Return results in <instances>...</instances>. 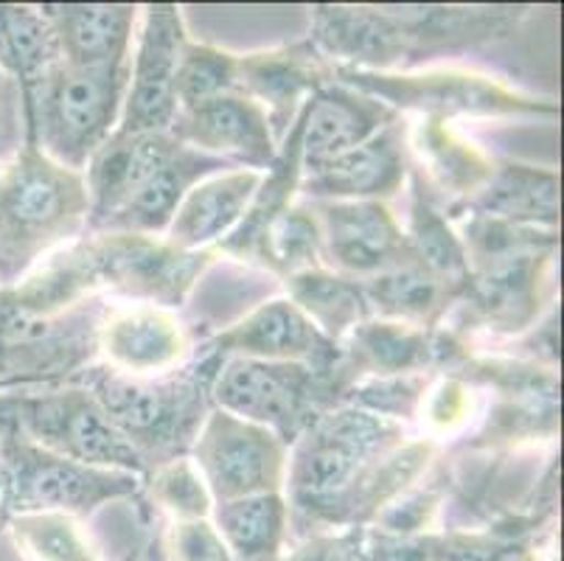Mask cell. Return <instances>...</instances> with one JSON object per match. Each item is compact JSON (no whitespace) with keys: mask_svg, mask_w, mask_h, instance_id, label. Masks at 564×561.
Wrapping results in <instances>:
<instances>
[{"mask_svg":"<svg viewBox=\"0 0 564 561\" xmlns=\"http://www.w3.org/2000/svg\"><path fill=\"white\" fill-rule=\"evenodd\" d=\"M558 172L528 163H502L495 166L478 192L458 205H449L444 214L449 219L464 214H478L528 228H558Z\"/></svg>","mask_w":564,"mask_h":561,"instance_id":"obj_25","label":"cell"},{"mask_svg":"<svg viewBox=\"0 0 564 561\" xmlns=\"http://www.w3.org/2000/svg\"><path fill=\"white\" fill-rule=\"evenodd\" d=\"M399 121V112L354 87L329 82L301 110V172L332 161L360 147L384 127Z\"/></svg>","mask_w":564,"mask_h":561,"instance_id":"obj_21","label":"cell"},{"mask_svg":"<svg viewBox=\"0 0 564 561\" xmlns=\"http://www.w3.org/2000/svg\"><path fill=\"white\" fill-rule=\"evenodd\" d=\"M321 225L323 265L366 278L413 265L415 253L391 205L377 199H306Z\"/></svg>","mask_w":564,"mask_h":561,"instance_id":"obj_14","label":"cell"},{"mask_svg":"<svg viewBox=\"0 0 564 561\" xmlns=\"http://www.w3.org/2000/svg\"><path fill=\"white\" fill-rule=\"evenodd\" d=\"M181 147L183 143L172 132H147V136L112 132L82 172L90 199L87 230L90 234L99 230L163 163L172 161Z\"/></svg>","mask_w":564,"mask_h":561,"instance_id":"obj_22","label":"cell"},{"mask_svg":"<svg viewBox=\"0 0 564 561\" xmlns=\"http://www.w3.org/2000/svg\"><path fill=\"white\" fill-rule=\"evenodd\" d=\"M87 281L94 292L107 290L130 298V303H150L177 309L194 290L208 267L217 261V250L183 253L163 236L118 234L99 230L74 241Z\"/></svg>","mask_w":564,"mask_h":561,"instance_id":"obj_11","label":"cell"},{"mask_svg":"<svg viewBox=\"0 0 564 561\" xmlns=\"http://www.w3.org/2000/svg\"><path fill=\"white\" fill-rule=\"evenodd\" d=\"M107 309L101 298H87L59 312H37L0 290V393L76 382L99 363Z\"/></svg>","mask_w":564,"mask_h":561,"instance_id":"obj_7","label":"cell"},{"mask_svg":"<svg viewBox=\"0 0 564 561\" xmlns=\"http://www.w3.org/2000/svg\"><path fill=\"white\" fill-rule=\"evenodd\" d=\"M256 265L279 276L281 281L299 276V272L315 270V267H326L323 265L321 225L306 199L292 203L267 225L259 241Z\"/></svg>","mask_w":564,"mask_h":561,"instance_id":"obj_33","label":"cell"},{"mask_svg":"<svg viewBox=\"0 0 564 561\" xmlns=\"http://www.w3.org/2000/svg\"><path fill=\"white\" fill-rule=\"evenodd\" d=\"M124 561H135V555H127V559Z\"/></svg>","mask_w":564,"mask_h":561,"instance_id":"obj_44","label":"cell"},{"mask_svg":"<svg viewBox=\"0 0 564 561\" xmlns=\"http://www.w3.org/2000/svg\"><path fill=\"white\" fill-rule=\"evenodd\" d=\"M127 85L130 62L116 68H76L59 60L23 90L25 143L82 174L96 149L118 130Z\"/></svg>","mask_w":564,"mask_h":561,"instance_id":"obj_5","label":"cell"},{"mask_svg":"<svg viewBox=\"0 0 564 561\" xmlns=\"http://www.w3.org/2000/svg\"><path fill=\"white\" fill-rule=\"evenodd\" d=\"M0 430L87 466L150 475L141 455L107 421L99 401L76 382L0 393Z\"/></svg>","mask_w":564,"mask_h":561,"instance_id":"obj_9","label":"cell"},{"mask_svg":"<svg viewBox=\"0 0 564 561\" xmlns=\"http://www.w3.org/2000/svg\"><path fill=\"white\" fill-rule=\"evenodd\" d=\"M404 147L408 158H415V172L422 180H433L441 192H449L455 199L453 205L464 203L495 172V161L478 147L466 141L460 132L449 127V121L441 118L419 116V121L404 130Z\"/></svg>","mask_w":564,"mask_h":561,"instance_id":"obj_27","label":"cell"},{"mask_svg":"<svg viewBox=\"0 0 564 561\" xmlns=\"http://www.w3.org/2000/svg\"><path fill=\"white\" fill-rule=\"evenodd\" d=\"M203 352L264 363H301L323 370L343 363L340 346L332 343L290 298L259 303L242 321L205 339Z\"/></svg>","mask_w":564,"mask_h":561,"instance_id":"obj_16","label":"cell"},{"mask_svg":"<svg viewBox=\"0 0 564 561\" xmlns=\"http://www.w3.org/2000/svg\"><path fill=\"white\" fill-rule=\"evenodd\" d=\"M312 45L335 68L399 71L438 54L509 37L520 9L315 7Z\"/></svg>","mask_w":564,"mask_h":561,"instance_id":"obj_2","label":"cell"},{"mask_svg":"<svg viewBox=\"0 0 564 561\" xmlns=\"http://www.w3.org/2000/svg\"><path fill=\"white\" fill-rule=\"evenodd\" d=\"M525 544L509 542L491 531L449 528L444 533H427L430 561H511Z\"/></svg>","mask_w":564,"mask_h":561,"instance_id":"obj_38","label":"cell"},{"mask_svg":"<svg viewBox=\"0 0 564 561\" xmlns=\"http://www.w3.org/2000/svg\"><path fill=\"white\" fill-rule=\"evenodd\" d=\"M511 561H536V559L531 555V550H522V553H517Z\"/></svg>","mask_w":564,"mask_h":561,"instance_id":"obj_42","label":"cell"},{"mask_svg":"<svg viewBox=\"0 0 564 561\" xmlns=\"http://www.w3.org/2000/svg\"><path fill=\"white\" fill-rule=\"evenodd\" d=\"M284 287L286 298L337 346L371 317L362 281L340 276L329 267H315V270L290 276Z\"/></svg>","mask_w":564,"mask_h":561,"instance_id":"obj_30","label":"cell"},{"mask_svg":"<svg viewBox=\"0 0 564 561\" xmlns=\"http://www.w3.org/2000/svg\"><path fill=\"white\" fill-rule=\"evenodd\" d=\"M90 199L79 172L25 143L0 163V290L87 234Z\"/></svg>","mask_w":564,"mask_h":561,"instance_id":"obj_4","label":"cell"},{"mask_svg":"<svg viewBox=\"0 0 564 561\" xmlns=\"http://www.w3.org/2000/svg\"><path fill=\"white\" fill-rule=\"evenodd\" d=\"M188 457L214 503L250 494H284L290 446L267 427L214 408L194 439Z\"/></svg>","mask_w":564,"mask_h":561,"instance_id":"obj_12","label":"cell"},{"mask_svg":"<svg viewBox=\"0 0 564 561\" xmlns=\"http://www.w3.org/2000/svg\"><path fill=\"white\" fill-rule=\"evenodd\" d=\"M192 337L172 309L110 306L99 326V363L130 377H163L194 357Z\"/></svg>","mask_w":564,"mask_h":561,"instance_id":"obj_18","label":"cell"},{"mask_svg":"<svg viewBox=\"0 0 564 561\" xmlns=\"http://www.w3.org/2000/svg\"><path fill=\"white\" fill-rule=\"evenodd\" d=\"M63 60L56 31L43 7L0 3V71L29 90Z\"/></svg>","mask_w":564,"mask_h":561,"instance_id":"obj_31","label":"cell"},{"mask_svg":"<svg viewBox=\"0 0 564 561\" xmlns=\"http://www.w3.org/2000/svg\"><path fill=\"white\" fill-rule=\"evenodd\" d=\"M410 172L404 127L391 123L360 147L301 172L304 199H377L388 203L402 192Z\"/></svg>","mask_w":564,"mask_h":561,"instance_id":"obj_20","label":"cell"},{"mask_svg":"<svg viewBox=\"0 0 564 561\" xmlns=\"http://www.w3.org/2000/svg\"><path fill=\"white\" fill-rule=\"evenodd\" d=\"M172 136L183 147L212 154L236 169L267 172L279 158V141L264 110L242 90L181 110L172 123Z\"/></svg>","mask_w":564,"mask_h":561,"instance_id":"obj_17","label":"cell"},{"mask_svg":"<svg viewBox=\"0 0 564 561\" xmlns=\"http://www.w3.org/2000/svg\"><path fill=\"white\" fill-rule=\"evenodd\" d=\"M438 444L408 439L404 424L340 404L290 446L284 500L290 539L366 528L388 503L413 488Z\"/></svg>","mask_w":564,"mask_h":561,"instance_id":"obj_1","label":"cell"},{"mask_svg":"<svg viewBox=\"0 0 564 561\" xmlns=\"http://www.w3.org/2000/svg\"><path fill=\"white\" fill-rule=\"evenodd\" d=\"M357 548H360V528H348V531L301 539L275 561H357Z\"/></svg>","mask_w":564,"mask_h":561,"instance_id":"obj_41","label":"cell"},{"mask_svg":"<svg viewBox=\"0 0 564 561\" xmlns=\"http://www.w3.org/2000/svg\"><path fill=\"white\" fill-rule=\"evenodd\" d=\"M329 82H335V65L310 40L239 56V90L264 110L279 143L306 101Z\"/></svg>","mask_w":564,"mask_h":561,"instance_id":"obj_19","label":"cell"},{"mask_svg":"<svg viewBox=\"0 0 564 561\" xmlns=\"http://www.w3.org/2000/svg\"><path fill=\"white\" fill-rule=\"evenodd\" d=\"M3 519H7V514H3V503H0V522H3Z\"/></svg>","mask_w":564,"mask_h":561,"instance_id":"obj_43","label":"cell"},{"mask_svg":"<svg viewBox=\"0 0 564 561\" xmlns=\"http://www.w3.org/2000/svg\"><path fill=\"white\" fill-rule=\"evenodd\" d=\"M188 43L183 9L174 3H152L143 9L141 34L132 43L130 85L118 130L130 136L172 132L177 118L174 76Z\"/></svg>","mask_w":564,"mask_h":561,"instance_id":"obj_13","label":"cell"},{"mask_svg":"<svg viewBox=\"0 0 564 561\" xmlns=\"http://www.w3.org/2000/svg\"><path fill=\"white\" fill-rule=\"evenodd\" d=\"M7 522L29 561H99L82 533L79 519L68 514H18Z\"/></svg>","mask_w":564,"mask_h":561,"instance_id":"obj_35","label":"cell"},{"mask_svg":"<svg viewBox=\"0 0 564 561\" xmlns=\"http://www.w3.org/2000/svg\"><path fill=\"white\" fill-rule=\"evenodd\" d=\"M234 90H239V54L188 40L181 54L177 76H174L177 112L192 110L203 101H212Z\"/></svg>","mask_w":564,"mask_h":561,"instance_id":"obj_34","label":"cell"},{"mask_svg":"<svg viewBox=\"0 0 564 561\" xmlns=\"http://www.w3.org/2000/svg\"><path fill=\"white\" fill-rule=\"evenodd\" d=\"M261 174L253 169H228L199 180L177 205L163 239L183 253L214 250L242 223L250 199L259 192Z\"/></svg>","mask_w":564,"mask_h":561,"instance_id":"obj_23","label":"cell"},{"mask_svg":"<svg viewBox=\"0 0 564 561\" xmlns=\"http://www.w3.org/2000/svg\"><path fill=\"white\" fill-rule=\"evenodd\" d=\"M228 169L236 166L219 161V158H212V154L197 152V149L181 147L172 161L163 163L99 230L163 236L177 205L183 203V197L192 192L194 185L199 180L212 177V174L228 172ZM99 230H94V234H99Z\"/></svg>","mask_w":564,"mask_h":561,"instance_id":"obj_26","label":"cell"},{"mask_svg":"<svg viewBox=\"0 0 564 561\" xmlns=\"http://www.w3.org/2000/svg\"><path fill=\"white\" fill-rule=\"evenodd\" d=\"M143 477L101 470L54 455L12 430H0V503L3 514H68L94 517L105 503L141 497Z\"/></svg>","mask_w":564,"mask_h":561,"instance_id":"obj_8","label":"cell"},{"mask_svg":"<svg viewBox=\"0 0 564 561\" xmlns=\"http://www.w3.org/2000/svg\"><path fill=\"white\" fill-rule=\"evenodd\" d=\"M335 82L366 93L371 99L382 101L393 112L402 116L419 112V116L449 118L458 116H540L556 118L558 105L553 99H536L514 87L502 85L484 74L469 71H360V68H335Z\"/></svg>","mask_w":564,"mask_h":561,"instance_id":"obj_10","label":"cell"},{"mask_svg":"<svg viewBox=\"0 0 564 561\" xmlns=\"http://www.w3.org/2000/svg\"><path fill=\"white\" fill-rule=\"evenodd\" d=\"M469 416L471 385L464 382L460 377H453V374H444V377H438V382L430 379L415 419L424 421V427L430 430V441L438 444L441 435L460 430L469 421Z\"/></svg>","mask_w":564,"mask_h":561,"instance_id":"obj_37","label":"cell"},{"mask_svg":"<svg viewBox=\"0 0 564 561\" xmlns=\"http://www.w3.org/2000/svg\"><path fill=\"white\" fill-rule=\"evenodd\" d=\"M25 147V107L23 90L9 74L0 71V163Z\"/></svg>","mask_w":564,"mask_h":561,"instance_id":"obj_40","label":"cell"},{"mask_svg":"<svg viewBox=\"0 0 564 561\" xmlns=\"http://www.w3.org/2000/svg\"><path fill=\"white\" fill-rule=\"evenodd\" d=\"M161 548L166 561H234L212 517L169 522Z\"/></svg>","mask_w":564,"mask_h":561,"instance_id":"obj_39","label":"cell"},{"mask_svg":"<svg viewBox=\"0 0 564 561\" xmlns=\"http://www.w3.org/2000/svg\"><path fill=\"white\" fill-rule=\"evenodd\" d=\"M63 62L76 68L127 65L141 9L130 3H45Z\"/></svg>","mask_w":564,"mask_h":561,"instance_id":"obj_24","label":"cell"},{"mask_svg":"<svg viewBox=\"0 0 564 561\" xmlns=\"http://www.w3.org/2000/svg\"><path fill=\"white\" fill-rule=\"evenodd\" d=\"M553 253L556 247L531 250L471 270L453 306L460 323L449 332L471 326L491 334H520L536 326L551 287Z\"/></svg>","mask_w":564,"mask_h":561,"instance_id":"obj_15","label":"cell"},{"mask_svg":"<svg viewBox=\"0 0 564 561\" xmlns=\"http://www.w3.org/2000/svg\"><path fill=\"white\" fill-rule=\"evenodd\" d=\"M212 522L234 561H275L290 544V511L281 492L214 503Z\"/></svg>","mask_w":564,"mask_h":561,"instance_id":"obj_29","label":"cell"},{"mask_svg":"<svg viewBox=\"0 0 564 561\" xmlns=\"http://www.w3.org/2000/svg\"><path fill=\"white\" fill-rule=\"evenodd\" d=\"M354 382L357 377L346 363L323 370L301 363L225 357L212 399L214 408L267 427L292 446L323 413L346 404Z\"/></svg>","mask_w":564,"mask_h":561,"instance_id":"obj_6","label":"cell"},{"mask_svg":"<svg viewBox=\"0 0 564 561\" xmlns=\"http://www.w3.org/2000/svg\"><path fill=\"white\" fill-rule=\"evenodd\" d=\"M225 357L197 352L183 368L163 377H130L94 363L76 379L90 390L107 421L141 455L147 472L186 457L214 410L212 388Z\"/></svg>","mask_w":564,"mask_h":561,"instance_id":"obj_3","label":"cell"},{"mask_svg":"<svg viewBox=\"0 0 564 561\" xmlns=\"http://www.w3.org/2000/svg\"><path fill=\"white\" fill-rule=\"evenodd\" d=\"M404 234H408L419 265L427 267L433 276L447 284L466 287L471 270L464 241L453 228V219L435 208L433 197L424 192L422 174L413 166H410V228Z\"/></svg>","mask_w":564,"mask_h":561,"instance_id":"obj_32","label":"cell"},{"mask_svg":"<svg viewBox=\"0 0 564 561\" xmlns=\"http://www.w3.org/2000/svg\"><path fill=\"white\" fill-rule=\"evenodd\" d=\"M141 494H147V506L166 514L169 522L212 517V492L188 455L152 470L143 477Z\"/></svg>","mask_w":564,"mask_h":561,"instance_id":"obj_36","label":"cell"},{"mask_svg":"<svg viewBox=\"0 0 564 561\" xmlns=\"http://www.w3.org/2000/svg\"><path fill=\"white\" fill-rule=\"evenodd\" d=\"M460 290L464 287L441 281L419 261L379 272V276L362 281L371 317L410 323V326L422 328L441 326V321L449 315V309L458 301Z\"/></svg>","mask_w":564,"mask_h":561,"instance_id":"obj_28","label":"cell"}]
</instances>
